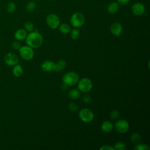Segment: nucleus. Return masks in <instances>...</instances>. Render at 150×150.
I'll use <instances>...</instances> for the list:
<instances>
[{
  "instance_id": "f257e3e1",
  "label": "nucleus",
  "mask_w": 150,
  "mask_h": 150,
  "mask_svg": "<svg viewBox=\"0 0 150 150\" xmlns=\"http://www.w3.org/2000/svg\"><path fill=\"white\" fill-rule=\"evenodd\" d=\"M26 42L27 45L32 48L39 47L43 42V36L37 30L30 32L26 38Z\"/></svg>"
},
{
  "instance_id": "f03ea898",
  "label": "nucleus",
  "mask_w": 150,
  "mask_h": 150,
  "mask_svg": "<svg viewBox=\"0 0 150 150\" xmlns=\"http://www.w3.org/2000/svg\"><path fill=\"white\" fill-rule=\"evenodd\" d=\"M62 79L63 83L67 84V86H71L77 83L79 80V77L77 73L74 71H69L63 75Z\"/></svg>"
},
{
  "instance_id": "7ed1b4c3",
  "label": "nucleus",
  "mask_w": 150,
  "mask_h": 150,
  "mask_svg": "<svg viewBox=\"0 0 150 150\" xmlns=\"http://www.w3.org/2000/svg\"><path fill=\"white\" fill-rule=\"evenodd\" d=\"M20 56L25 60H30L34 56V51L33 48L28 45L21 46L19 49Z\"/></svg>"
},
{
  "instance_id": "20e7f679",
  "label": "nucleus",
  "mask_w": 150,
  "mask_h": 150,
  "mask_svg": "<svg viewBox=\"0 0 150 150\" xmlns=\"http://www.w3.org/2000/svg\"><path fill=\"white\" fill-rule=\"evenodd\" d=\"M71 25L74 28H80L83 25L85 22L84 16L80 12L73 13L70 19Z\"/></svg>"
},
{
  "instance_id": "39448f33",
  "label": "nucleus",
  "mask_w": 150,
  "mask_h": 150,
  "mask_svg": "<svg viewBox=\"0 0 150 150\" xmlns=\"http://www.w3.org/2000/svg\"><path fill=\"white\" fill-rule=\"evenodd\" d=\"M77 83L78 89L83 93H87L90 91L93 87L92 81L87 77L82 78Z\"/></svg>"
},
{
  "instance_id": "423d86ee",
  "label": "nucleus",
  "mask_w": 150,
  "mask_h": 150,
  "mask_svg": "<svg viewBox=\"0 0 150 150\" xmlns=\"http://www.w3.org/2000/svg\"><path fill=\"white\" fill-rule=\"evenodd\" d=\"M79 116L80 120L84 122H90L94 120V114L88 108H82L79 113Z\"/></svg>"
},
{
  "instance_id": "0eeeda50",
  "label": "nucleus",
  "mask_w": 150,
  "mask_h": 150,
  "mask_svg": "<svg viewBox=\"0 0 150 150\" xmlns=\"http://www.w3.org/2000/svg\"><path fill=\"white\" fill-rule=\"evenodd\" d=\"M46 23L48 26L53 29H56L60 23L59 17L54 13H50L46 17Z\"/></svg>"
},
{
  "instance_id": "6e6552de",
  "label": "nucleus",
  "mask_w": 150,
  "mask_h": 150,
  "mask_svg": "<svg viewBox=\"0 0 150 150\" xmlns=\"http://www.w3.org/2000/svg\"><path fill=\"white\" fill-rule=\"evenodd\" d=\"M5 63L9 66H14L19 63L18 56L13 53H8L4 56Z\"/></svg>"
},
{
  "instance_id": "1a4fd4ad",
  "label": "nucleus",
  "mask_w": 150,
  "mask_h": 150,
  "mask_svg": "<svg viewBox=\"0 0 150 150\" xmlns=\"http://www.w3.org/2000/svg\"><path fill=\"white\" fill-rule=\"evenodd\" d=\"M129 123L125 120H120L115 124V128L116 130L121 134L125 133L129 129Z\"/></svg>"
},
{
  "instance_id": "9d476101",
  "label": "nucleus",
  "mask_w": 150,
  "mask_h": 150,
  "mask_svg": "<svg viewBox=\"0 0 150 150\" xmlns=\"http://www.w3.org/2000/svg\"><path fill=\"white\" fill-rule=\"evenodd\" d=\"M131 10L132 13L135 15L141 16L144 13L145 8L142 4L140 2H135L132 5L131 7Z\"/></svg>"
},
{
  "instance_id": "9b49d317",
  "label": "nucleus",
  "mask_w": 150,
  "mask_h": 150,
  "mask_svg": "<svg viewBox=\"0 0 150 150\" xmlns=\"http://www.w3.org/2000/svg\"><path fill=\"white\" fill-rule=\"evenodd\" d=\"M110 31L115 36H119L122 33V26L119 22H114L110 26Z\"/></svg>"
},
{
  "instance_id": "f8f14e48",
  "label": "nucleus",
  "mask_w": 150,
  "mask_h": 150,
  "mask_svg": "<svg viewBox=\"0 0 150 150\" xmlns=\"http://www.w3.org/2000/svg\"><path fill=\"white\" fill-rule=\"evenodd\" d=\"M54 63L50 60L44 61L41 64V69L45 71H50L53 70Z\"/></svg>"
},
{
  "instance_id": "ddd939ff",
  "label": "nucleus",
  "mask_w": 150,
  "mask_h": 150,
  "mask_svg": "<svg viewBox=\"0 0 150 150\" xmlns=\"http://www.w3.org/2000/svg\"><path fill=\"white\" fill-rule=\"evenodd\" d=\"M27 35H28L27 32L25 29H19L15 32L14 36H15V38L16 39V40L21 41L25 39L27 36Z\"/></svg>"
},
{
  "instance_id": "4468645a",
  "label": "nucleus",
  "mask_w": 150,
  "mask_h": 150,
  "mask_svg": "<svg viewBox=\"0 0 150 150\" xmlns=\"http://www.w3.org/2000/svg\"><path fill=\"white\" fill-rule=\"evenodd\" d=\"M119 10V4L112 2H111L107 6V11L110 14H114Z\"/></svg>"
},
{
  "instance_id": "2eb2a0df",
  "label": "nucleus",
  "mask_w": 150,
  "mask_h": 150,
  "mask_svg": "<svg viewBox=\"0 0 150 150\" xmlns=\"http://www.w3.org/2000/svg\"><path fill=\"white\" fill-rule=\"evenodd\" d=\"M66 62L64 60H60L56 63H54L53 70L56 72H59L62 70L66 67Z\"/></svg>"
},
{
  "instance_id": "dca6fc26",
  "label": "nucleus",
  "mask_w": 150,
  "mask_h": 150,
  "mask_svg": "<svg viewBox=\"0 0 150 150\" xmlns=\"http://www.w3.org/2000/svg\"><path fill=\"white\" fill-rule=\"evenodd\" d=\"M101 129L105 132H110L113 129L112 124L109 121H105L101 125Z\"/></svg>"
},
{
  "instance_id": "f3484780",
  "label": "nucleus",
  "mask_w": 150,
  "mask_h": 150,
  "mask_svg": "<svg viewBox=\"0 0 150 150\" xmlns=\"http://www.w3.org/2000/svg\"><path fill=\"white\" fill-rule=\"evenodd\" d=\"M23 68L20 64H17L13 66L12 73L14 76H15L16 77H21L23 74Z\"/></svg>"
},
{
  "instance_id": "a211bd4d",
  "label": "nucleus",
  "mask_w": 150,
  "mask_h": 150,
  "mask_svg": "<svg viewBox=\"0 0 150 150\" xmlns=\"http://www.w3.org/2000/svg\"><path fill=\"white\" fill-rule=\"evenodd\" d=\"M68 96L72 100H77L80 96V91L79 89L73 88L69 92Z\"/></svg>"
},
{
  "instance_id": "6ab92c4d",
  "label": "nucleus",
  "mask_w": 150,
  "mask_h": 150,
  "mask_svg": "<svg viewBox=\"0 0 150 150\" xmlns=\"http://www.w3.org/2000/svg\"><path fill=\"white\" fill-rule=\"evenodd\" d=\"M59 30L63 34H68L71 31V27L67 23H62L59 25Z\"/></svg>"
},
{
  "instance_id": "aec40b11",
  "label": "nucleus",
  "mask_w": 150,
  "mask_h": 150,
  "mask_svg": "<svg viewBox=\"0 0 150 150\" xmlns=\"http://www.w3.org/2000/svg\"><path fill=\"white\" fill-rule=\"evenodd\" d=\"M24 27L26 31L32 32L34 29V25L31 21H26L24 23Z\"/></svg>"
},
{
  "instance_id": "412c9836",
  "label": "nucleus",
  "mask_w": 150,
  "mask_h": 150,
  "mask_svg": "<svg viewBox=\"0 0 150 150\" xmlns=\"http://www.w3.org/2000/svg\"><path fill=\"white\" fill-rule=\"evenodd\" d=\"M16 4L13 2H10L6 5V11L9 13H13L16 10Z\"/></svg>"
},
{
  "instance_id": "4be33fe9",
  "label": "nucleus",
  "mask_w": 150,
  "mask_h": 150,
  "mask_svg": "<svg viewBox=\"0 0 150 150\" xmlns=\"http://www.w3.org/2000/svg\"><path fill=\"white\" fill-rule=\"evenodd\" d=\"M36 8V4L33 1L29 2L26 5V9L28 12H32Z\"/></svg>"
},
{
  "instance_id": "5701e85b",
  "label": "nucleus",
  "mask_w": 150,
  "mask_h": 150,
  "mask_svg": "<svg viewBox=\"0 0 150 150\" xmlns=\"http://www.w3.org/2000/svg\"><path fill=\"white\" fill-rule=\"evenodd\" d=\"M70 36L71 38L74 39H77L80 36V32L77 29H73L70 31Z\"/></svg>"
},
{
  "instance_id": "b1692460",
  "label": "nucleus",
  "mask_w": 150,
  "mask_h": 150,
  "mask_svg": "<svg viewBox=\"0 0 150 150\" xmlns=\"http://www.w3.org/2000/svg\"><path fill=\"white\" fill-rule=\"evenodd\" d=\"M134 149L137 150H148L150 149V147L145 144H138L135 146Z\"/></svg>"
},
{
  "instance_id": "393cba45",
  "label": "nucleus",
  "mask_w": 150,
  "mask_h": 150,
  "mask_svg": "<svg viewBox=\"0 0 150 150\" xmlns=\"http://www.w3.org/2000/svg\"><path fill=\"white\" fill-rule=\"evenodd\" d=\"M131 139L133 142H138L141 139V136L137 132H134L131 135Z\"/></svg>"
},
{
  "instance_id": "a878e982",
  "label": "nucleus",
  "mask_w": 150,
  "mask_h": 150,
  "mask_svg": "<svg viewBox=\"0 0 150 150\" xmlns=\"http://www.w3.org/2000/svg\"><path fill=\"white\" fill-rule=\"evenodd\" d=\"M114 149L117 150H124L126 148V146L124 143L121 142H117L114 145Z\"/></svg>"
},
{
  "instance_id": "bb28decb",
  "label": "nucleus",
  "mask_w": 150,
  "mask_h": 150,
  "mask_svg": "<svg viewBox=\"0 0 150 150\" xmlns=\"http://www.w3.org/2000/svg\"><path fill=\"white\" fill-rule=\"evenodd\" d=\"M68 108L71 112H75V111H77L78 110L79 107H78V105L76 103H70L68 105Z\"/></svg>"
},
{
  "instance_id": "cd10ccee",
  "label": "nucleus",
  "mask_w": 150,
  "mask_h": 150,
  "mask_svg": "<svg viewBox=\"0 0 150 150\" xmlns=\"http://www.w3.org/2000/svg\"><path fill=\"white\" fill-rule=\"evenodd\" d=\"M120 117V112L117 110H112L110 113V117L112 120H116Z\"/></svg>"
},
{
  "instance_id": "c85d7f7f",
  "label": "nucleus",
  "mask_w": 150,
  "mask_h": 150,
  "mask_svg": "<svg viewBox=\"0 0 150 150\" xmlns=\"http://www.w3.org/2000/svg\"><path fill=\"white\" fill-rule=\"evenodd\" d=\"M11 46H12V47L14 49V50H18L21 48V43L19 42L18 40H15V41H13L12 44H11Z\"/></svg>"
},
{
  "instance_id": "c756f323",
  "label": "nucleus",
  "mask_w": 150,
  "mask_h": 150,
  "mask_svg": "<svg viewBox=\"0 0 150 150\" xmlns=\"http://www.w3.org/2000/svg\"><path fill=\"white\" fill-rule=\"evenodd\" d=\"M83 101L84 103H85L86 104H89L91 103V97L90 95L88 94H85L83 96Z\"/></svg>"
},
{
  "instance_id": "7c9ffc66",
  "label": "nucleus",
  "mask_w": 150,
  "mask_h": 150,
  "mask_svg": "<svg viewBox=\"0 0 150 150\" xmlns=\"http://www.w3.org/2000/svg\"><path fill=\"white\" fill-rule=\"evenodd\" d=\"M100 150H115L114 148L109 145H104L100 148Z\"/></svg>"
},
{
  "instance_id": "2f4dec72",
  "label": "nucleus",
  "mask_w": 150,
  "mask_h": 150,
  "mask_svg": "<svg viewBox=\"0 0 150 150\" xmlns=\"http://www.w3.org/2000/svg\"><path fill=\"white\" fill-rule=\"evenodd\" d=\"M130 0H117L118 4H120L121 5H126L127 4Z\"/></svg>"
},
{
  "instance_id": "473e14b6",
  "label": "nucleus",
  "mask_w": 150,
  "mask_h": 150,
  "mask_svg": "<svg viewBox=\"0 0 150 150\" xmlns=\"http://www.w3.org/2000/svg\"><path fill=\"white\" fill-rule=\"evenodd\" d=\"M36 1H40V0H36Z\"/></svg>"
}]
</instances>
